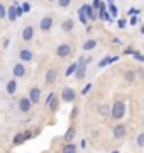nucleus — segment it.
Wrapping results in <instances>:
<instances>
[{
  "label": "nucleus",
  "instance_id": "16",
  "mask_svg": "<svg viewBox=\"0 0 144 153\" xmlns=\"http://www.w3.org/2000/svg\"><path fill=\"white\" fill-rule=\"evenodd\" d=\"M31 134L29 133H22V134H17L15 138H14V145H21V143H24V140L26 138H29Z\"/></svg>",
  "mask_w": 144,
  "mask_h": 153
},
{
  "label": "nucleus",
  "instance_id": "35",
  "mask_svg": "<svg viewBox=\"0 0 144 153\" xmlns=\"http://www.w3.org/2000/svg\"><path fill=\"white\" fill-rule=\"evenodd\" d=\"M93 7L95 9H100V7H102V2H100V0H93Z\"/></svg>",
  "mask_w": 144,
  "mask_h": 153
},
{
  "label": "nucleus",
  "instance_id": "6",
  "mask_svg": "<svg viewBox=\"0 0 144 153\" xmlns=\"http://www.w3.org/2000/svg\"><path fill=\"white\" fill-rule=\"evenodd\" d=\"M31 104H32V100H31V99H21V100H19V109L22 111V112H29Z\"/></svg>",
  "mask_w": 144,
  "mask_h": 153
},
{
  "label": "nucleus",
  "instance_id": "33",
  "mask_svg": "<svg viewBox=\"0 0 144 153\" xmlns=\"http://www.w3.org/2000/svg\"><path fill=\"white\" fill-rule=\"evenodd\" d=\"M22 9H24V12H29V10H31V4H27V2L22 4Z\"/></svg>",
  "mask_w": 144,
  "mask_h": 153
},
{
  "label": "nucleus",
  "instance_id": "32",
  "mask_svg": "<svg viewBox=\"0 0 144 153\" xmlns=\"http://www.w3.org/2000/svg\"><path fill=\"white\" fill-rule=\"evenodd\" d=\"M15 10H17V17H21L24 14V9H21V7H17V4H15Z\"/></svg>",
  "mask_w": 144,
  "mask_h": 153
},
{
  "label": "nucleus",
  "instance_id": "34",
  "mask_svg": "<svg viewBox=\"0 0 144 153\" xmlns=\"http://www.w3.org/2000/svg\"><path fill=\"white\" fill-rule=\"evenodd\" d=\"M134 56H136V60H137V61H144V55H139V53H134Z\"/></svg>",
  "mask_w": 144,
  "mask_h": 153
},
{
  "label": "nucleus",
  "instance_id": "14",
  "mask_svg": "<svg viewBox=\"0 0 144 153\" xmlns=\"http://www.w3.org/2000/svg\"><path fill=\"white\" fill-rule=\"evenodd\" d=\"M56 76H58V73H56V70H49L48 73H46V83H54Z\"/></svg>",
  "mask_w": 144,
  "mask_h": 153
},
{
  "label": "nucleus",
  "instance_id": "25",
  "mask_svg": "<svg viewBox=\"0 0 144 153\" xmlns=\"http://www.w3.org/2000/svg\"><path fill=\"white\" fill-rule=\"evenodd\" d=\"M100 19H104V21H110V16H109L105 10H100Z\"/></svg>",
  "mask_w": 144,
  "mask_h": 153
},
{
  "label": "nucleus",
  "instance_id": "20",
  "mask_svg": "<svg viewBox=\"0 0 144 153\" xmlns=\"http://www.w3.org/2000/svg\"><path fill=\"white\" fill-rule=\"evenodd\" d=\"M76 68H78V63H71V65L68 66V70H66V73H65V75L71 76L73 73H76Z\"/></svg>",
  "mask_w": 144,
  "mask_h": 153
},
{
  "label": "nucleus",
  "instance_id": "31",
  "mask_svg": "<svg viewBox=\"0 0 144 153\" xmlns=\"http://www.w3.org/2000/svg\"><path fill=\"white\" fill-rule=\"evenodd\" d=\"M109 5H110V12H112V16L117 17V9H115V5H114V4H109Z\"/></svg>",
  "mask_w": 144,
  "mask_h": 153
},
{
  "label": "nucleus",
  "instance_id": "36",
  "mask_svg": "<svg viewBox=\"0 0 144 153\" xmlns=\"http://www.w3.org/2000/svg\"><path fill=\"white\" fill-rule=\"evenodd\" d=\"M90 88H92V85H90V83H88V85H87V87L83 88V92H82V94H83V95H87V94L90 92Z\"/></svg>",
  "mask_w": 144,
  "mask_h": 153
},
{
  "label": "nucleus",
  "instance_id": "24",
  "mask_svg": "<svg viewBox=\"0 0 144 153\" xmlns=\"http://www.w3.org/2000/svg\"><path fill=\"white\" fill-rule=\"evenodd\" d=\"M124 76H126V80H129V82H132L134 78H136V76H134V71H131V70L126 71V75H124Z\"/></svg>",
  "mask_w": 144,
  "mask_h": 153
},
{
  "label": "nucleus",
  "instance_id": "37",
  "mask_svg": "<svg viewBox=\"0 0 144 153\" xmlns=\"http://www.w3.org/2000/svg\"><path fill=\"white\" fill-rule=\"evenodd\" d=\"M131 24L136 26V24H137V17H131Z\"/></svg>",
  "mask_w": 144,
  "mask_h": 153
},
{
  "label": "nucleus",
  "instance_id": "21",
  "mask_svg": "<svg viewBox=\"0 0 144 153\" xmlns=\"http://www.w3.org/2000/svg\"><path fill=\"white\" fill-rule=\"evenodd\" d=\"M95 46H97V41H95V39H88V41L83 44V49H93Z\"/></svg>",
  "mask_w": 144,
  "mask_h": 153
},
{
  "label": "nucleus",
  "instance_id": "10",
  "mask_svg": "<svg viewBox=\"0 0 144 153\" xmlns=\"http://www.w3.org/2000/svg\"><path fill=\"white\" fill-rule=\"evenodd\" d=\"M12 73H14V76H24V75H26V68H24V65L17 63V65H14Z\"/></svg>",
  "mask_w": 144,
  "mask_h": 153
},
{
  "label": "nucleus",
  "instance_id": "27",
  "mask_svg": "<svg viewBox=\"0 0 144 153\" xmlns=\"http://www.w3.org/2000/svg\"><path fill=\"white\" fill-rule=\"evenodd\" d=\"M137 145L139 146H144V133H141L137 136Z\"/></svg>",
  "mask_w": 144,
  "mask_h": 153
},
{
  "label": "nucleus",
  "instance_id": "15",
  "mask_svg": "<svg viewBox=\"0 0 144 153\" xmlns=\"http://www.w3.org/2000/svg\"><path fill=\"white\" fill-rule=\"evenodd\" d=\"M82 9H83V10H85V14H87V16H88L90 19H97V14H95V12H93V9H92V7L88 5V4H85V5L82 7Z\"/></svg>",
  "mask_w": 144,
  "mask_h": 153
},
{
  "label": "nucleus",
  "instance_id": "19",
  "mask_svg": "<svg viewBox=\"0 0 144 153\" xmlns=\"http://www.w3.org/2000/svg\"><path fill=\"white\" fill-rule=\"evenodd\" d=\"M75 133H76V131H75V128H73V126H71V128H68L66 134H65V140H66V141H71L73 138H75Z\"/></svg>",
  "mask_w": 144,
  "mask_h": 153
},
{
  "label": "nucleus",
  "instance_id": "5",
  "mask_svg": "<svg viewBox=\"0 0 144 153\" xmlns=\"http://www.w3.org/2000/svg\"><path fill=\"white\" fill-rule=\"evenodd\" d=\"M51 26H53V19H51L49 16L44 17V19H41V31H43V33H48L51 29Z\"/></svg>",
  "mask_w": 144,
  "mask_h": 153
},
{
  "label": "nucleus",
  "instance_id": "9",
  "mask_svg": "<svg viewBox=\"0 0 144 153\" xmlns=\"http://www.w3.org/2000/svg\"><path fill=\"white\" fill-rule=\"evenodd\" d=\"M22 38L24 41H31V39L34 38V27L32 26H27V27L22 31Z\"/></svg>",
  "mask_w": 144,
  "mask_h": 153
},
{
  "label": "nucleus",
  "instance_id": "3",
  "mask_svg": "<svg viewBox=\"0 0 144 153\" xmlns=\"http://www.w3.org/2000/svg\"><path fill=\"white\" fill-rule=\"evenodd\" d=\"M75 97H76V92H75L71 87H65V88H63V92H61V99H63L65 102H71V100H75Z\"/></svg>",
  "mask_w": 144,
  "mask_h": 153
},
{
  "label": "nucleus",
  "instance_id": "23",
  "mask_svg": "<svg viewBox=\"0 0 144 153\" xmlns=\"http://www.w3.org/2000/svg\"><path fill=\"white\" fill-rule=\"evenodd\" d=\"M58 104H60V102H58V100H56L54 97L51 99V102H49V107H51V111H58Z\"/></svg>",
  "mask_w": 144,
  "mask_h": 153
},
{
  "label": "nucleus",
  "instance_id": "1",
  "mask_svg": "<svg viewBox=\"0 0 144 153\" xmlns=\"http://www.w3.org/2000/svg\"><path fill=\"white\" fill-rule=\"evenodd\" d=\"M124 114H126V104H124L122 100H117L115 104L112 105L110 116L114 117V119H122V117H124Z\"/></svg>",
  "mask_w": 144,
  "mask_h": 153
},
{
  "label": "nucleus",
  "instance_id": "12",
  "mask_svg": "<svg viewBox=\"0 0 144 153\" xmlns=\"http://www.w3.org/2000/svg\"><path fill=\"white\" fill-rule=\"evenodd\" d=\"M112 112V109L109 107L107 104H102V105H98V114L102 116V117H107V116Z\"/></svg>",
  "mask_w": 144,
  "mask_h": 153
},
{
  "label": "nucleus",
  "instance_id": "40",
  "mask_svg": "<svg viewBox=\"0 0 144 153\" xmlns=\"http://www.w3.org/2000/svg\"><path fill=\"white\" fill-rule=\"evenodd\" d=\"M48 2H54V0H48Z\"/></svg>",
  "mask_w": 144,
  "mask_h": 153
},
{
  "label": "nucleus",
  "instance_id": "38",
  "mask_svg": "<svg viewBox=\"0 0 144 153\" xmlns=\"http://www.w3.org/2000/svg\"><path fill=\"white\" fill-rule=\"evenodd\" d=\"M139 73V76H141V78H144V70H141V71H137Z\"/></svg>",
  "mask_w": 144,
  "mask_h": 153
},
{
  "label": "nucleus",
  "instance_id": "2",
  "mask_svg": "<svg viewBox=\"0 0 144 153\" xmlns=\"http://www.w3.org/2000/svg\"><path fill=\"white\" fill-rule=\"evenodd\" d=\"M87 63H90V58L87 60V58H80L78 60V68H76V78L78 80H82V78H85V73H87Z\"/></svg>",
  "mask_w": 144,
  "mask_h": 153
},
{
  "label": "nucleus",
  "instance_id": "39",
  "mask_svg": "<svg viewBox=\"0 0 144 153\" xmlns=\"http://www.w3.org/2000/svg\"><path fill=\"white\" fill-rule=\"evenodd\" d=\"M141 33H143V34H144V26H143V29H141Z\"/></svg>",
  "mask_w": 144,
  "mask_h": 153
},
{
  "label": "nucleus",
  "instance_id": "18",
  "mask_svg": "<svg viewBox=\"0 0 144 153\" xmlns=\"http://www.w3.org/2000/svg\"><path fill=\"white\" fill-rule=\"evenodd\" d=\"M15 90H17V82L15 80H10V82L7 83V92L12 95V94H15Z\"/></svg>",
  "mask_w": 144,
  "mask_h": 153
},
{
  "label": "nucleus",
  "instance_id": "29",
  "mask_svg": "<svg viewBox=\"0 0 144 153\" xmlns=\"http://www.w3.org/2000/svg\"><path fill=\"white\" fill-rule=\"evenodd\" d=\"M5 16H7L5 7H4V4H0V19H2V17H5Z\"/></svg>",
  "mask_w": 144,
  "mask_h": 153
},
{
  "label": "nucleus",
  "instance_id": "4",
  "mask_svg": "<svg viewBox=\"0 0 144 153\" xmlns=\"http://www.w3.org/2000/svg\"><path fill=\"white\" fill-rule=\"evenodd\" d=\"M56 53H58L60 58H65V56H68L71 53V48H70V44H60L58 49H56Z\"/></svg>",
  "mask_w": 144,
  "mask_h": 153
},
{
  "label": "nucleus",
  "instance_id": "26",
  "mask_svg": "<svg viewBox=\"0 0 144 153\" xmlns=\"http://www.w3.org/2000/svg\"><path fill=\"white\" fill-rule=\"evenodd\" d=\"M75 150H76V146H75V145H66V146L63 148V152H75Z\"/></svg>",
  "mask_w": 144,
  "mask_h": 153
},
{
  "label": "nucleus",
  "instance_id": "7",
  "mask_svg": "<svg viewBox=\"0 0 144 153\" xmlns=\"http://www.w3.org/2000/svg\"><path fill=\"white\" fill-rule=\"evenodd\" d=\"M114 136H115L117 140H122V138L126 136V126H122V124L115 126V128H114Z\"/></svg>",
  "mask_w": 144,
  "mask_h": 153
},
{
  "label": "nucleus",
  "instance_id": "17",
  "mask_svg": "<svg viewBox=\"0 0 144 153\" xmlns=\"http://www.w3.org/2000/svg\"><path fill=\"white\" fill-rule=\"evenodd\" d=\"M73 26H75V22H73L71 19H68V21L63 22V26H61V27H63V31H65V33H70V31L73 29Z\"/></svg>",
  "mask_w": 144,
  "mask_h": 153
},
{
  "label": "nucleus",
  "instance_id": "22",
  "mask_svg": "<svg viewBox=\"0 0 144 153\" xmlns=\"http://www.w3.org/2000/svg\"><path fill=\"white\" fill-rule=\"evenodd\" d=\"M78 14H80V21L83 22V24H87V19H88V16L85 14V10H83V9H80V12H78Z\"/></svg>",
  "mask_w": 144,
  "mask_h": 153
},
{
  "label": "nucleus",
  "instance_id": "11",
  "mask_svg": "<svg viewBox=\"0 0 144 153\" xmlns=\"http://www.w3.org/2000/svg\"><path fill=\"white\" fill-rule=\"evenodd\" d=\"M19 58H21L22 61H31V60H32V53H31L29 49H21Z\"/></svg>",
  "mask_w": 144,
  "mask_h": 153
},
{
  "label": "nucleus",
  "instance_id": "28",
  "mask_svg": "<svg viewBox=\"0 0 144 153\" xmlns=\"http://www.w3.org/2000/svg\"><path fill=\"white\" fill-rule=\"evenodd\" d=\"M109 63H110V56H107V58H105V60H104V61H100V63H98V66H100V68H102V66L109 65Z\"/></svg>",
  "mask_w": 144,
  "mask_h": 153
},
{
  "label": "nucleus",
  "instance_id": "8",
  "mask_svg": "<svg viewBox=\"0 0 144 153\" xmlns=\"http://www.w3.org/2000/svg\"><path fill=\"white\" fill-rule=\"evenodd\" d=\"M29 99L32 100L34 104H36V102H39V99H41V90H39L37 87L31 88V92H29Z\"/></svg>",
  "mask_w": 144,
  "mask_h": 153
},
{
  "label": "nucleus",
  "instance_id": "30",
  "mask_svg": "<svg viewBox=\"0 0 144 153\" xmlns=\"http://www.w3.org/2000/svg\"><path fill=\"white\" fill-rule=\"evenodd\" d=\"M70 2H71V0H58V4H60L61 7H68L70 5Z\"/></svg>",
  "mask_w": 144,
  "mask_h": 153
},
{
  "label": "nucleus",
  "instance_id": "13",
  "mask_svg": "<svg viewBox=\"0 0 144 153\" xmlns=\"http://www.w3.org/2000/svg\"><path fill=\"white\" fill-rule=\"evenodd\" d=\"M7 14H9V21H10V22L17 21V10H15V4L9 7V10H7Z\"/></svg>",
  "mask_w": 144,
  "mask_h": 153
}]
</instances>
